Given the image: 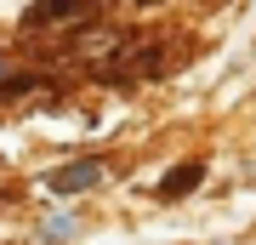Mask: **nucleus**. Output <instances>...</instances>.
I'll use <instances>...</instances> for the list:
<instances>
[{"label":"nucleus","mask_w":256,"mask_h":245,"mask_svg":"<svg viewBox=\"0 0 256 245\" xmlns=\"http://www.w3.org/2000/svg\"><path fill=\"white\" fill-rule=\"evenodd\" d=\"M102 171H97V160H80V165H63V171L52 177V188L57 194H74V188H86V182H97Z\"/></svg>","instance_id":"obj_1"},{"label":"nucleus","mask_w":256,"mask_h":245,"mask_svg":"<svg viewBox=\"0 0 256 245\" xmlns=\"http://www.w3.org/2000/svg\"><path fill=\"white\" fill-rule=\"evenodd\" d=\"M194 182H200V165H176L160 188H165V194H182V188H194Z\"/></svg>","instance_id":"obj_2"},{"label":"nucleus","mask_w":256,"mask_h":245,"mask_svg":"<svg viewBox=\"0 0 256 245\" xmlns=\"http://www.w3.org/2000/svg\"><path fill=\"white\" fill-rule=\"evenodd\" d=\"M74 6H86V0H40V6H34V18H52V12H74Z\"/></svg>","instance_id":"obj_3"},{"label":"nucleus","mask_w":256,"mask_h":245,"mask_svg":"<svg viewBox=\"0 0 256 245\" xmlns=\"http://www.w3.org/2000/svg\"><path fill=\"white\" fill-rule=\"evenodd\" d=\"M0 74H6V69H0Z\"/></svg>","instance_id":"obj_4"}]
</instances>
